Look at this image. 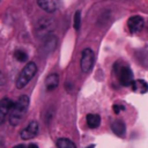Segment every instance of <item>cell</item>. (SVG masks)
Returning <instances> with one entry per match:
<instances>
[{
    "label": "cell",
    "instance_id": "obj_1",
    "mask_svg": "<svg viewBox=\"0 0 148 148\" xmlns=\"http://www.w3.org/2000/svg\"><path fill=\"white\" fill-rule=\"evenodd\" d=\"M29 108V97L27 95H22L13 104L9 111V123L13 126H17L24 118Z\"/></svg>",
    "mask_w": 148,
    "mask_h": 148
},
{
    "label": "cell",
    "instance_id": "obj_2",
    "mask_svg": "<svg viewBox=\"0 0 148 148\" xmlns=\"http://www.w3.org/2000/svg\"><path fill=\"white\" fill-rule=\"evenodd\" d=\"M114 72L120 84H123L124 87H131L132 82L134 81V75L132 69L126 64L118 61L114 65Z\"/></svg>",
    "mask_w": 148,
    "mask_h": 148
},
{
    "label": "cell",
    "instance_id": "obj_3",
    "mask_svg": "<svg viewBox=\"0 0 148 148\" xmlns=\"http://www.w3.org/2000/svg\"><path fill=\"white\" fill-rule=\"evenodd\" d=\"M36 72H37V66H36V64L32 62V61L28 62V64L23 67V69L20 72L18 76H17V80H16V88H18V89L24 88V87L31 81V79L35 76Z\"/></svg>",
    "mask_w": 148,
    "mask_h": 148
},
{
    "label": "cell",
    "instance_id": "obj_4",
    "mask_svg": "<svg viewBox=\"0 0 148 148\" xmlns=\"http://www.w3.org/2000/svg\"><path fill=\"white\" fill-rule=\"evenodd\" d=\"M94 61H95V56L91 49H84L81 53V60H80V66L82 72L88 73L92 66H94Z\"/></svg>",
    "mask_w": 148,
    "mask_h": 148
},
{
    "label": "cell",
    "instance_id": "obj_5",
    "mask_svg": "<svg viewBox=\"0 0 148 148\" xmlns=\"http://www.w3.org/2000/svg\"><path fill=\"white\" fill-rule=\"evenodd\" d=\"M38 130H39V126H38V123L37 121L29 123L22 130V132H21V139H23V140H30V139L35 138L38 134Z\"/></svg>",
    "mask_w": 148,
    "mask_h": 148
},
{
    "label": "cell",
    "instance_id": "obj_6",
    "mask_svg": "<svg viewBox=\"0 0 148 148\" xmlns=\"http://www.w3.org/2000/svg\"><path fill=\"white\" fill-rule=\"evenodd\" d=\"M127 25H128V29L133 34H138L140 32L142 29H143V25H145V21L141 16L139 15H134V16H131L127 21Z\"/></svg>",
    "mask_w": 148,
    "mask_h": 148
},
{
    "label": "cell",
    "instance_id": "obj_7",
    "mask_svg": "<svg viewBox=\"0 0 148 148\" xmlns=\"http://www.w3.org/2000/svg\"><path fill=\"white\" fill-rule=\"evenodd\" d=\"M37 3L43 10L47 13H53L59 8L60 0H37Z\"/></svg>",
    "mask_w": 148,
    "mask_h": 148
},
{
    "label": "cell",
    "instance_id": "obj_8",
    "mask_svg": "<svg viewBox=\"0 0 148 148\" xmlns=\"http://www.w3.org/2000/svg\"><path fill=\"white\" fill-rule=\"evenodd\" d=\"M13 104H14V102L10 98H3L0 101V125L5 121V118L9 113Z\"/></svg>",
    "mask_w": 148,
    "mask_h": 148
},
{
    "label": "cell",
    "instance_id": "obj_9",
    "mask_svg": "<svg viewBox=\"0 0 148 148\" xmlns=\"http://www.w3.org/2000/svg\"><path fill=\"white\" fill-rule=\"evenodd\" d=\"M51 28H52V21H51L50 18H42V20L38 22L37 32H38V35L43 34V35L45 36L46 34L50 32Z\"/></svg>",
    "mask_w": 148,
    "mask_h": 148
},
{
    "label": "cell",
    "instance_id": "obj_10",
    "mask_svg": "<svg viewBox=\"0 0 148 148\" xmlns=\"http://www.w3.org/2000/svg\"><path fill=\"white\" fill-rule=\"evenodd\" d=\"M59 84V75L56 73H52L50 75H47L46 80H45V87L47 90H54Z\"/></svg>",
    "mask_w": 148,
    "mask_h": 148
},
{
    "label": "cell",
    "instance_id": "obj_11",
    "mask_svg": "<svg viewBox=\"0 0 148 148\" xmlns=\"http://www.w3.org/2000/svg\"><path fill=\"white\" fill-rule=\"evenodd\" d=\"M132 89L135 92H140V94H145L148 91V83L145 80H134L131 84Z\"/></svg>",
    "mask_w": 148,
    "mask_h": 148
},
{
    "label": "cell",
    "instance_id": "obj_12",
    "mask_svg": "<svg viewBox=\"0 0 148 148\" xmlns=\"http://www.w3.org/2000/svg\"><path fill=\"white\" fill-rule=\"evenodd\" d=\"M111 128L113 131L114 134H117L118 136H124L125 134V125L121 120H114L112 124H111Z\"/></svg>",
    "mask_w": 148,
    "mask_h": 148
},
{
    "label": "cell",
    "instance_id": "obj_13",
    "mask_svg": "<svg viewBox=\"0 0 148 148\" xmlns=\"http://www.w3.org/2000/svg\"><path fill=\"white\" fill-rule=\"evenodd\" d=\"M99 124H101V117L98 114H92V113L87 114V125L90 128H97Z\"/></svg>",
    "mask_w": 148,
    "mask_h": 148
},
{
    "label": "cell",
    "instance_id": "obj_14",
    "mask_svg": "<svg viewBox=\"0 0 148 148\" xmlns=\"http://www.w3.org/2000/svg\"><path fill=\"white\" fill-rule=\"evenodd\" d=\"M57 147L58 148H76L74 142L66 138H60L57 140Z\"/></svg>",
    "mask_w": 148,
    "mask_h": 148
},
{
    "label": "cell",
    "instance_id": "obj_15",
    "mask_svg": "<svg viewBox=\"0 0 148 148\" xmlns=\"http://www.w3.org/2000/svg\"><path fill=\"white\" fill-rule=\"evenodd\" d=\"M73 27L76 31L80 30V27H81V10L75 12L74 17H73Z\"/></svg>",
    "mask_w": 148,
    "mask_h": 148
},
{
    "label": "cell",
    "instance_id": "obj_16",
    "mask_svg": "<svg viewBox=\"0 0 148 148\" xmlns=\"http://www.w3.org/2000/svg\"><path fill=\"white\" fill-rule=\"evenodd\" d=\"M14 58L20 62H23V61H25L28 59V54L22 50H16L14 52Z\"/></svg>",
    "mask_w": 148,
    "mask_h": 148
},
{
    "label": "cell",
    "instance_id": "obj_17",
    "mask_svg": "<svg viewBox=\"0 0 148 148\" xmlns=\"http://www.w3.org/2000/svg\"><path fill=\"white\" fill-rule=\"evenodd\" d=\"M123 109H124V106H121V105H118V104H114V105H113V111H114V113H117V114H118Z\"/></svg>",
    "mask_w": 148,
    "mask_h": 148
},
{
    "label": "cell",
    "instance_id": "obj_18",
    "mask_svg": "<svg viewBox=\"0 0 148 148\" xmlns=\"http://www.w3.org/2000/svg\"><path fill=\"white\" fill-rule=\"evenodd\" d=\"M5 82H6V77L2 74V72H0V87H2L5 84Z\"/></svg>",
    "mask_w": 148,
    "mask_h": 148
},
{
    "label": "cell",
    "instance_id": "obj_19",
    "mask_svg": "<svg viewBox=\"0 0 148 148\" xmlns=\"http://www.w3.org/2000/svg\"><path fill=\"white\" fill-rule=\"evenodd\" d=\"M25 148H38V146L36 145V143H30L28 147H25Z\"/></svg>",
    "mask_w": 148,
    "mask_h": 148
},
{
    "label": "cell",
    "instance_id": "obj_20",
    "mask_svg": "<svg viewBox=\"0 0 148 148\" xmlns=\"http://www.w3.org/2000/svg\"><path fill=\"white\" fill-rule=\"evenodd\" d=\"M13 148H25V146H24L23 143H21V145H16V146L13 147Z\"/></svg>",
    "mask_w": 148,
    "mask_h": 148
},
{
    "label": "cell",
    "instance_id": "obj_21",
    "mask_svg": "<svg viewBox=\"0 0 148 148\" xmlns=\"http://www.w3.org/2000/svg\"><path fill=\"white\" fill-rule=\"evenodd\" d=\"M0 1H1V0H0Z\"/></svg>",
    "mask_w": 148,
    "mask_h": 148
}]
</instances>
